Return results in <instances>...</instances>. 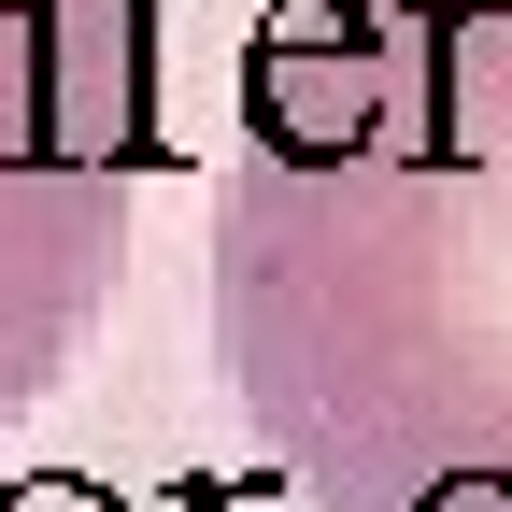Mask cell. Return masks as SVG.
Segmentation results:
<instances>
[{
    "mask_svg": "<svg viewBox=\"0 0 512 512\" xmlns=\"http://www.w3.org/2000/svg\"><path fill=\"white\" fill-rule=\"evenodd\" d=\"M384 86H399V43H384V0H271L242 29V143L271 171H356L370 128H384Z\"/></svg>",
    "mask_w": 512,
    "mask_h": 512,
    "instance_id": "1",
    "label": "cell"
},
{
    "mask_svg": "<svg viewBox=\"0 0 512 512\" xmlns=\"http://www.w3.org/2000/svg\"><path fill=\"white\" fill-rule=\"evenodd\" d=\"M0 512H128L100 470H29V484H0Z\"/></svg>",
    "mask_w": 512,
    "mask_h": 512,
    "instance_id": "2",
    "label": "cell"
}]
</instances>
